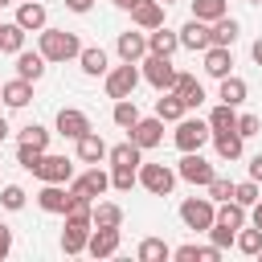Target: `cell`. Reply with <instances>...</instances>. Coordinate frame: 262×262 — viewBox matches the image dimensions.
Instances as JSON below:
<instances>
[{"mask_svg": "<svg viewBox=\"0 0 262 262\" xmlns=\"http://www.w3.org/2000/svg\"><path fill=\"white\" fill-rule=\"evenodd\" d=\"M41 53H45V61H70V57L82 53V45H78V37L66 33V29H45V33H41Z\"/></svg>", "mask_w": 262, "mask_h": 262, "instance_id": "cell-1", "label": "cell"}, {"mask_svg": "<svg viewBox=\"0 0 262 262\" xmlns=\"http://www.w3.org/2000/svg\"><path fill=\"white\" fill-rule=\"evenodd\" d=\"M94 229V213H66V233H61V250L66 254H82Z\"/></svg>", "mask_w": 262, "mask_h": 262, "instance_id": "cell-2", "label": "cell"}, {"mask_svg": "<svg viewBox=\"0 0 262 262\" xmlns=\"http://www.w3.org/2000/svg\"><path fill=\"white\" fill-rule=\"evenodd\" d=\"M29 172H33L37 180H45V184H66V180L74 176V164H70L66 156H45V151H41V160H37Z\"/></svg>", "mask_w": 262, "mask_h": 262, "instance_id": "cell-3", "label": "cell"}, {"mask_svg": "<svg viewBox=\"0 0 262 262\" xmlns=\"http://www.w3.org/2000/svg\"><path fill=\"white\" fill-rule=\"evenodd\" d=\"M135 82H139L135 61H123V66H115V70L106 74V94H111V98H131Z\"/></svg>", "mask_w": 262, "mask_h": 262, "instance_id": "cell-4", "label": "cell"}, {"mask_svg": "<svg viewBox=\"0 0 262 262\" xmlns=\"http://www.w3.org/2000/svg\"><path fill=\"white\" fill-rule=\"evenodd\" d=\"M180 221H184L188 229H209V225L217 221V209H213V201L192 196V201H184V205H180Z\"/></svg>", "mask_w": 262, "mask_h": 262, "instance_id": "cell-5", "label": "cell"}, {"mask_svg": "<svg viewBox=\"0 0 262 262\" xmlns=\"http://www.w3.org/2000/svg\"><path fill=\"white\" fill-rule=\"evenodd\" d=\"M139 184H143L147 192H156V196H168L172 184H176V176H172V168H164V164H143V168H139Z\"/></svg>", "mask_w": 262, "mask_h": 262, "instance_id": "cell-6", "label": "cell"}, {"mask_svg": "<svg viewBox=\"0 0 262 262\" xmlns=\"http://www.w3.org/2000/svg\"><path fill=\"white\" fill-rule=\"evenodd\" d=\"M143 78H147L156 90H172V86H176V70H172V61L160 57V53H151V57L143 61Z\"/></svg>", "mask_w": 262, "mask_h": 262, "instance_id": "cell-7", "label": "cell"}, {"mask_svg": "<svg viewBox=\"0 0 262 262\" xmlns=\"http://www.w3.org/2000/svg\"><path fill=\"white\" fill-rule=\"evenodd\" d=\"M205 139H209V123H201V119H180V127H176V147H180V151H201Z\"/></svg>", "mask_w": 262, "mask_h": 262, "instance_id": "cell-8", "label": "cell"}, {"mask_svg": "<svg viewBox=\"0 0 262 262\" xmlns=\"http://www.w3.org/2000/svg\"><path fill=\"white\" fill-rule=\"evenodd\" d=\"M90 131V119L82 115V111H74V106H61L57 111V135H66V139H82Z\"/></svg>", "mask_w": 262, "mask_h": 262, "instance_id": "cell-9", "label": "cell"}, {"mask_svg": "<svg viewBox=\"0 0 262 262\" xmlns=\"http://www.w3.org/2000/svg\"><path fill=\"white\" fill-rule=\"evenodd\" d=\"M180 176H184L188 184H209V180H213V164L201 160L196 151H184V160H180Z\"/></svg>", "mask_w": 262, "mask_h": 262, "instance_id": "cell-10", "label": "cell"}, {"mask_svg": "<svg viewBox=\"0 0 262 262\" xmlns=\"http://www.w3.org/2000/svg\"><path fill=\"white\" fill-rule=\"evenodd\" d=\"M180 45H184V49H209V45H213V29L192 16V20L180 29Z\"/></svg>", "mask_w": 262, "mask_h": 262, "instance_id": "cell-11", "label": "cell"}, {"mask_svg": "<svg viewBox=\"0 0 262 262\" xmlns=\"http://www.w3.org/2000/svg\"><path fill=\"white\" fill-rule=\"evenodd\" d=\"M37 201H41V209H45V213H70L74 192H66L61 184H45V188L37 192Z\"/></svg>", "mask_w": 262, "mask_h": 262, "instance_id": "cell-12", "label": "cell"}, {"mask_svg": "<svg viewBox=\"0 0 262 262\" xmlns=\"http://www.w3.org/2000/svg\"><path fill=\"white\" fill-rule=\"evenodd\" d=\"M86 250H90L94 258H111V254L119 250V229H106V225H94V233H90V242H86Z\"/></svg>", "mask_w": 262, "mask_h": 262, "instance_id": "cell-13", "label": "cell"}, {"mask_svg": "<svg viewBox=\"0 0 262 262\" xmlns=\"http://www.w3.org/2000/svg\"><path fill=\"white\" fill-rule=\"evenodd\" d=\"M131 20H135L139 29H160V25H164V0H139V4L131 8Z\"/></svg>", "mask_w": 262, "mask_h": 262, "instance_id": "cell-14", "label": "cell"}, {"mask_svg": "<svg viewBox=\"0 0 262 262\" xmlns=\"http://www.w3.org/2000/svg\"><path fill=\"white\" fill-rule=\"evenodd\" d=\"M131 139L139 143V147H156L160 139H164V119L156 115V119H139L135 127H131Z\"/></svg>", "mask_w": 262, "mask_h": 262, "instance_id": "cell-15", "label": "cell"}, {"mask_svg": "<svg viewBox=\"0 0 262 262\" xmlns=\"http://www.w3.org/2000/svg\"><path fill=\"white\" fill-rule=\"evenodd\" d=\"M106 188H111V176H106V172H98V168H90L86 176H78V180H74V188H70V192H82V196H90V201H94V196H102Z\"/></svg>", "mask_w": 262, "mask_h": 262, "instance_id": "cell-16", "label": "cell"}, {"mask_svg": "<svg viewBox=\"0 0 262 262\" xmlns=\"http://www.w3.org/2000/svg\"><path fill=\"white\" fill-rule=\"evenodd\" d=\"M147 49L151 53H160V57H172L176 49H180V33H172V29H151V37H147Z\"/></svg>", "mask_w": 262, "mask_h": 262, "instance_id": "cell-17", "label": "cell"}, {"mask_svg": "<svg viewBox=\"0 0 262 262\" xmlns=\"http://www.w3.org/2000/svg\"><path fill=\"white\" fill-rule=\"evenodd\" d=\"M229 66H233L229 45H209V49H205V70H209L213 78H225V74H229Z\"/></svg>", "mask_w": 262, "mask_h": 262, "instance_id": "cell-18", "label": "cell"}, {"mask_svg": "<svg viewBox=\"0 0 262 262\" xmlns=\"http://www.w3.org/2000/svg\"><path fill=\"white\" fill-rule=\"evenodd\" d=\"M143 53H147V37L143 33H131V29L119 33V57L123 61H139Z\"/></svg>", "mask_w": 262, "mask_h": 262, "instance_id": "cell-19", "label": "cell"}, {"mask_svg": "<svg viewBox=\"0 0 262 262\" xmlns=\"http://www.w3.org/2000/svg\"><path fill=\"white\" fill-rule=\"evenodd\" d=\"M45 74V53H16V78H25V82H37Z\"/></svg>", "mask_w": 262, "mask_h": 262, "instance_id": "cell-20", "label": "cell"}, {"mask_svg": "<svg viewBox=\"0 0 262 262\" xmlns=\"http://www.w3.org/2000/svg\"><path fill=\"white\" fill-rule=\"evenodd\" d=\"M172 90L180 94L184 106H201V102H205V90H201V82H196L192 74H176V86H172Z\"/></svg>", "mask_w": 262, "mask_h": 262, "instance_id": "cell-21", "label": "cell"}, {"mask_svg": "<svg viewBox=\"0 0 262 262\" xmlns=\"http://www.w3.org/2000/svg\"><path fill=\"white\" fill-rule=\"evenodd\" d=\"M213 143H217V156L221 160H237L242 156V131H213Z\"/></svg>", "mask_w": 262, "mask_h": 262, "instance_id": "cell-22", "label": "cell"}, {"mask_svg": "<svg viewBox=\"0 0 262 262\" xmlns=\"http://www.w3.org/2000/svg\"><path fill=\"white\" fill-rule=\"evenodd\" d=\"M106 156V143H102V135L98 131H86L82 139H78V160H86V164H98Z\"/></svg>", "mask_w": 262, "mask_h": 262, "instance_id": "cell-23", "label": "cell"}, {"mask_svg": "<svg viewBox=\"0 0 262 262\" xmlns=\"http://www.w3.org/2000/svg\"><path fill=\"white\" fill-rule=\"evenodd\" d=\"M184 111H188V106L180 102V94H176V90H168L164 98H156V115H160V119H168V123L184 119Z\"/></svg>", "mask_w": 262, "mask_h": 262, "instance_id": "cell-24", "label": "cell"}, {"mask_svg": "<svg viewBox=\"0 0 262 262\" xmlns=\"http://www.w3.org/2000/svg\"><path fill=\"white\" fill-rule=\"evenodd\" d=\"M180 262H217L221 258V246H180V250H172Z\"/></svg>", "mask_w": 262, "mask_h": 262, "instance_id": "cell-25", "label": "cell"}, {"mask_svg": "<svg viewBox=\"0 0 262 262\" xmlns=\"http://www.w3.org/2000/svg\"><path fill=\"white\" fill-rule=\"evenodd\" d=\"M16 25L29 33V29H45V8L37 4V0H29V4H20V12H16Z\"/></svg>", "mask_w": 262, "mask_h": 262, "instance_id": "cell-26", "label": "cell"}, {"mask_svg": "<svg viewBox=\"0 0 262 262\" xmlns=\"http://www.w3.org/2000/svg\"><path fill=\"white\" fill-rule=\"evenodd\" d=\"M25 49V29L12 20V25H0V53H20Z\"/></svg>", "mask_w": 262, "mask_h": 262, "instance_id": "cell-27", "label": "cell"}, {"mask_svg": "<svg viewBox=\"0 0 262 262\" xmlns=\"http://www.w3.org/2000/svg\"><path fill=\"white\" fill-rule=\"evenodd\" d=\"M221 102H229V106H237V102H246V82L242 78H233V74H225L221 78V94H217Z\"/></svg>", "mask_w": 262, "mask_h": 262, "instance_id": "cell-28", "label": "cell"}, {"mask_svg": "<svg viewBox=\"0 0 262 262\" xmlns=\"http://www.w3.org/2000/svg\"><path fill=\"white\" fill-rule=\"evenodd\" d=\"M29 98H33V82H25V78L4 82V102H8V106H25Z\"/></svg>", "mask_w": 262, "mask_h": 262, "instance_id": "cell-29", "label": "cell"}, {"mask_svg": "<svg viewBox=\"0 0 262 262\" xmlns=\"http://www.w3.org/2000/svg\"><path fill=\"white\" fill-rule=\"evenodd\" d=\"M139 151H143V147H139L135 139H127V143H115L106 156H111V164H127V168H135V164H139Z\"/></svg>", "mask_w": 262, "mask_h": 262, "instance_id": "cell-30", "label": "cell"}, {"mask_svg": "<svg viewBox=\"0 0 262 262\" xmlns=\"http://www.w3.org/2000/svg\"><path fill=\"white\" fill-rule=\"evenodd\" d=\"M217 221H221V225H229V229H242V225H246V205H237V201L229 196V201L217 209Z\"/></svg>", "mask_w": 262, "mask_h": 262, "instance_id": "cell-31", "label": "cell"}, {"mask_svg": "<svg viewBox=\"0 0 262 262\" xmlns=\"http://www.w3.org/2000/svg\"><path fill=\"white\" fill-rule=\"evenodd\" d=\"M192 16L205 20V25H213V20L225 16V0H192Z\"/></svg>", "mask_w": 262, "mask_h": 262, "instance_id": "cell-32", "label": "cell"}, {"mask_svg": "<svg viewBox=\"0 0 262 262\" xmlns=\"http://www.w3.org/2000/svg\"><path fill=\"white\" fill-rule=\"evenodd\" d=\"M233 41H237V20L233 16L213 20V45H233Z\"/></svg>", "mask_w": 262, "mask_h": 262, "instance_id": "cell-33", "label": "cell"}, {"mask_svg": "<svg viewBox=\"0 0 262 262\" xmlns=\"http://www.w3.org/2000/svg\"><path fill=\"white\" fill-rule=\"evenodd\" d=\"M78 61H82V70H86V74H106V53H102L98 45L82 49V53H78Z\"/></svg>", "mask_w": 262, "mask_h": 262, "instance_id": "cell-34", "label": "cell"}, {"mask_svg": "<svg viewBox=\"0 0 262 262\" xmlns=\"http://www.w3.org/2000/svg\"><path fill=\"white\" fill-rule=\"evenodd\" d=\"M209 127H213V131H233V127H237V115H233V106H229V102H221V106L209 115Z\"/></svg>", "mask_w": 262, "mask_h": 262, "instance_id": "cell-35", "label": "cell"}, {"mask_svg": "<svg viewBox=\"0 0 262 262\" xmlns=\"http://www.w3.org/2000/svg\"><path fill=\"white\" fill-rule=\"evenodd\" d=\"M115 123H119V127H127V131L139 123V111H135V102H131V98H119V102H115Z\"/></svg>", "mask_w": 262, "mask_h": 262, "instance_id": "cell-36", "label": "cell"}, {"mask_svg": "<svg viewBox=\"0 0 262 262\" xmlns=\"http://www.w3.org/2000/svg\"><path fill=\"white\" fill-rule=\"evenodd\" d=\"M119 221H123V209H119V205H94V225L119 229Z\"/></svg>", "mask_w": 262, "mask_h": 262, "instance_id": "cell-37", "label": "cell"}, {"mask_svg": "<svg viewBox=\"0 0 262 262\" xmlns=\"http://www.w3.org/2000/svg\"><path fill=\"white\" fill-rule=\"evenodd\" d=\"M233 246H237L242 254H258V250H262V229H258V225H254V229H242V233L233 237Z\"/></svg>", "mask_w": 262, "mask_h": 262, "instance_id": "cell-38", "label": "cell"}, {"mask_svg": "<svg viewBox=\"0 0 262 262\" xmlns=\"http://www.w3.org/2000/svg\"><path fill=\"white\" fill-rule=\"evenodd\" d=\"M168 254H172V250H168L160 237H143V242H139V258H143V262H160V258H168Z\"/></svg>", "mask_w": 262, "mask_h": 262, "instance_id": "cell-39", "label": "cell"}, {"mask_svg": "<svg viewBox=\"0 0 262 262\" xmlns=\"http://www.w3.org/2000/svg\"><path fill=\"white\" fill-rule=\"evenodd\" d=\"M20 143H29V147L45 151V147H49V131H45V127H37V123H29V127L20 131Z\"/></svg>", "mask_w": 262, "mask_h": 262, "instance_id": "cell-40", "label": "cell"}, {"mask_svg": "<svg viewBox=\"0 0 262 262\" xmlns=\"http://www.w3.org/2000/svg\"><path fill=\"white\" fill-rule=\"evenodd\" d=\"M135 180H139V172H135V168H127V164H115V172H111V184H115L119 192H127Z\"/></svg>", "mask_w": 262, "mask_h": 262, "instance_id": "cell-41", "label": "cell"}, {"mask_svg": "<svg viewBox=\"0 0 262 262\" xmlns=\"http://www.w3.org/2000/svg\"><path fill=\"white\" fill-rule=\"evenodd\" d=\"M233 201H237V205H246V209H254V205H258V180L233 184Z\"/></svg>", "mask_w": 262, "mask_h": 262, "instance_id": "cell-42", "label": "cell"}, {"mask_svg": "<svg viewBox=\"0 0 262 262\" xmlns=\"http://www.w3.org/2000/svg\"><path fill=\"white\" fill-rule=\"evenodd\" d=\"M0 205H4V209H12V213H16V209H25V188L8 184V188L0 192Z\"/></svg>", "mask_w": 262, "mask_h": 262, "instance_id": "cell-43", "label": "cell"}, {"mask_svg": "<svg viewBox=\"0 0 262 262\" xmlns=\"http://www.w3.org/2000/svg\"><path fill=\"white\" fill-rule=\"evenodd\" d=\"M209 233H213V246H233V237H237V229H229V225H221V221H213L209 225Z\"/></svg>", "mask_w": 262, "mask_h": 262, "instance_id": "cell-44", "label": "cell"}, {"mask_svg": "<svg viewBox=\"0 0 262 262\" xmlns=\"http://www.w3.org/2000/svg\"><path fill=\"white\" fill-rule=\"evenodd\" d=\"M209 196H213V201H229V196H233V184H229L225 176H213V180H209Z\"/></svg>", "mask_w": 262, "mask_h": 262, "instance_id": "cell-45", "label": "cell"}, {"mask_svg": "<svg viewBox=\"0 0 262 262\" xmlns=\"http://www.w3.org/2000/svg\"><path fill=\"white\" fill-rule=\"evenodd\" d=\"M16 160H20L25 168H33V164L41 160V151H37V147H29V143H20V147H16Z\"/></svg>", "mask_w": 262, "mask_h": 262, "instance_id": "cell-46", "label": "cell"}, {"mask_svg": "<svg viewBox=\"0 0 262 262\" xmlns=\"http://www.w3.org/2000/svg\"><path fill=\"white\" fill-rule=\"evenodd\" d=\"M258 127H262V123H258L254 115H242V119H237V131H242V139H246V135H258Z\"/></svg>", "mask_w": 262, "mask_h": 262, "instance_id": "cell-47", "label": "cell"}, {"mask_svg": "<svg viewBox=\"0 0 262 262\" xmlns=\"http://www.w3.org/2000/svg\"><path fill=\"white\" fill-rule=\"evenodd\" d=\"M8 250H12V229L0 225V258H8Z\"/></svg>", "mask_w": 262, "mask_h": 262, "instance_id": "cell-48", "label": "cell"}, {"mask_svg": "<svg viewBox=\"0 0 262 262\" xmlns=\"http://www.w3.org/2000/svg\"><path fill=\"white\" fill-rule=\"evenodd\" d=\"M250 180H262V156L250 160Z\"/></svg>", "mask_w": 262, "mask_h": 262, "instance_id": "cell-49", "label": "cell"}, {"mask_svg": "<svg viewBox=\"0 0 262 262\" xmlns=\"http://www.w3.org/2000/svg\"><path fill=\"white\" fill-rule=\"evenodd\" d=\"M66 4H70L74 12H90V4H94V0H66Z\"/></svg>", "mask_w": 262, "mask_h": 262, "instance_id": "cell-50", "label": "cell"}, {"mask_svg": "<svg viewBox=\"0 0 262 262\" xmlns=\"http://www.w3.org/2000/svg\"><path fill=\"white\" fill-rule=\"evenodd\" d=\"M250 53H254V61H258V66H262V37H258V41H254V49H250Z\"/></svg>", "mask_w": 262, "mask_h": 262, "instance_id": "cell-51", "label": "cell"}, {"mask_svg": "<svg viewBox=\"0 0 262 262\" xmlns=\"http://www.w3.org/2000/svg\"><path fill=\"white\" fill-rule=\"evenodd\" d=\"M254 225L262 229V196H258V205H254Z\"/></svg>", "mask_w": 262, "mask_h": 262, "instance_id": "cell-52", "label": "cell"}, {"mask_svg": "<svg viewBox=\"0 0 262 262\" xmlns=\"http://www.w3.org/2000/svg\"><path fill=\"white\" fill-rule=\"evenodd\" d=\"M115 4H119V8H127V12H131V8H135V4H139V0H115Z\"/></svg>", "mask_w": 262, "mask_h": 262, "instance_id": "cell-53", "label": "cell"}, {"mask_svg": "<svg viewBox=\"0 0 262 262\" xmlns=\"http://www.w3.org/2000/svg\"><path fill=\"white\" fill-rule=\"evenodd\" d=\"M4 135H8V123H4V119H0V139H4Z\"/></svg>", "mask_w": 262, "mask_h": 262, "instance_id": "cell-54", "label": "cell"}, {"mask_svg": "<svg viewBox=\"0 0 262 262\" xmlns=\"http://www.w3.org/2000/svg\"><path fill=\"white\" fill-rule=\"evenodd\" d=\"M0 4H12V0H0Z\"/></svg>", "mask_w": 262, "mask_h": 262, "instance_id": "cell-55", "label": "cell"}, {"mask_svg": "<svg viewBox=\"0 0 262 262\" xmlns=\"http://www.w3.org/2000/svg\"><path fill=\"white\" fill-rule=\"evenodd\" d=\"M0 98H4V86H0Z\"/></svg>", "mask_w": 262, "mask_h": 262, "instance_id": "cell-56", "label": "cell"}, {"mask_svg": "<svg viewBox=\"0 0 262 262\" xmlns=\"http://www.w3.org/2000/svg\"><path fill=\"white\" fill-rule=\"evenodd\" d=\"M250 4H262V0H250Z\"/></svg>", "mask_w": 262, "mask_h": 262, "instance_id": "cell-57", "label": "cell"}, {"mask_svg": "<svg viewBox=\"0 0 262 262\" xmlns=\"http://www.w3.org/2000/svg\"><path fill=\"white\" fill-rule=\"evenodd\" d=\"M164 4H172V0H164Z\"/></svg>", "mask_w": 262, "mask_h": 262, "instance_id": "cell-58", "label": "cell"}, {"mask_svg": "<svg viewBox=\"0 0 262 262\" xmlns=\"http://www.w3.org/2000/svg\"><path fill=\"white\" fill-rule=\"evenodd\" d=\"M258 258H262V250H258Z\"/></svg>", "mask_w": 262, "mask_h": 262, "instance_id": "cell-59", "label": "cell"}]
</instances>
